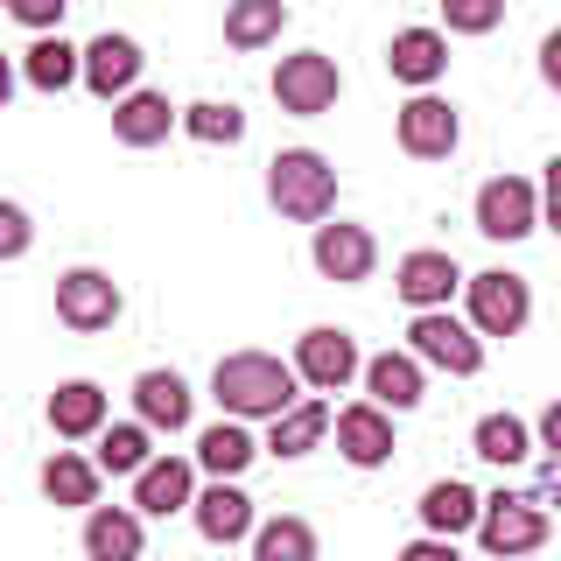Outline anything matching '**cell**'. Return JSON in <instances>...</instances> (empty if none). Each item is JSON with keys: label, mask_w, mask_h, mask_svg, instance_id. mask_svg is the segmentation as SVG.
Instances as JSON below:
<instances>
[{"label": "cell", "mask_w": 561, "mask_h": 561, "mask_svg": "<svg viewBox=\"0 0 561 561\" xmlns=\"http://www.w3.org/2000/svg\"><path fill=\"white\" fill-rule=\"evenodd\" d=\"M148 463H154V428L148 421H113V428L99 435V470L105 478H140Z\"/></svg>", "instance_id": "4316f807"}, {"label": "cell", "mask_w": 561, "mask_h": 561, "mask_svg": "<svg viewBox=\"0 0 561 561\" xmlns=\"http://www.w3.org/2000/svg\"><path fill=\"white\" fill-rule=\"evenodd\" d=\"M330 428H337V414H330V400H302L295 414H280L274 428H267V449H274V456H309V449L323 443Z\"/></svg>", "instance_id": "f546056e"}, {"label": "cell", "mask_w": 561, "mask_h": 561, "mask_svg": "<svg viewBox=\"0 0 561 561\" xmlns=\"http://www.w3.org/2000/svg\"><path fill=\"white\" fill-rule=\"evenodd\" d=\"M540 78H548V92H561V28L540 35Z\"/></svg>", "instance_id": "74e56055"}, {"label": "cell", "mask_w": 561, "mask_h": 561, "mask_svg": "<svg viewBox=\"0 0 561 561\" xmlns=\"http://www.w3.org/2000/svg\"><path fill=\"white\" fill-rule=\"evenodd\" d=\"M295 373H302V386L316 400L323 393H344L351 379H365V358H358V337L337 323H309L302 337H295Z\"/></svg>", "instance_id": "3957f363"}, {"label": "cell", "mask_w": 561, "mask_h": 561, "mask_svg": "<svg viewBox=\"0 0 561 561\" xmlns=\"http://www.w3.org/2000/svg\"><path fill=\"white\" fill-rule=\"evenodd\" d=\"M190 505H197V463L190 456H154L134 478V513L169 519V513H190Z\"/></svg>", "instance_id": "9a60e30c"}, {"label": "cell", "mask_w": 561, "mask_h": 561, "mask_svg": "<svg viewBox=\"0 0 561 561\" xmlns=\"http://www.w3.org/2000/svg\"><path fill=\"white\" fill-rule=\"evenodd\" d=\"M169 127H183V113L169 105V92H134L113 105V140L119 148H162Z\"/></svg>", "instance_id": "44dd1931"}, {"label": "cell", "mask_w": 561, "mask_h": 561, "mask_svg": "<svg viewBox=\"0 0 561 561\" xmlns=\"http://www.w3.org/2000/svg\"><path fill=\"white\" fill-rule=\"evenodd\" d=\"M365 393H373V408H386V414H414L421 393H428L421 358L414 351H379V358H365Z\"/></svg>", "instance_id": "ac0fdd59"}, {"label": "cell", "mask_w": 561, "mask_h": 561, "mask_svg": "<svg viewBox=\"0 0 561 561\" xmlns=\"http://www.w3.org/2000/svg\"><path fill=\"white\" fill-rule=\"evenodd\" d=\"M478 540H484V554H499V561L534 554L540 540H548V505L526 499V491H491L484 519H478Z\"/></svg>", "instance_id": "52a82bcc"}, {"label": "cell", "mask_w": 561, "mask_h": 561, "mask_svg": "<svg viewBox=\"0 0 561 561\" xmlns=\"http://www.w3.org/2000/svg\"><path fill=\"white\" fill-rule=\"evenodd\" d=\"M540 225V183H526V175H491L478 190V232L513 245Z\"/></svg>", "instance_id": "8fae6325"}, {"label": "cell", "mask_w": 561, "mask_h": 561, "mask_svg": "<svg viewBox=\"0 0 561 561\" xmlns=\"http://www.w3.org/2000/svg\"><path fill=\"white\" fill-rule=\"evenodd\" d=\"M456 288H470V274L456 267L449 253H435V245H414V253L393 267V295H400V302H408L414 316L449 309V295H456Z\"/></svg>", "instance_id": "7c38bea8"}, {"label": "cell", "mask_w": 561, "mask_h": 561, "mask_svg": "<svg viewBox=\"0 0 561 561\" xmlns=\"http://www.w3.org/2000/svg\"><path fill=\"white\" fill-rule=\"evenodd\" d=\"M28 239H35L28 210L8 197V204H0V260H22V253H28Z\"/></svg>", "instance_id": "836d02e7"}, {"label": "cell", "mask_w": 561, "mask_h": 561, "mask_svg": "<svg viewBox=\"0 0 561 561\" xmlns=\"http://www.w3.org/2000/svg\"><path fill=\"white\" fill-rule=\"evenodd\" d=\"M190 519H197V534L210 548H232V540H253L260 519H253V499H245L239 484H204L197 505H190Z\"/></svg>", "instance_id": "e0dca14e"}, {"label": "cell", "mask_w": 561, "mask_h": 561, "mask_svg": "<svg viewBox=\"0 0 561 561\" xmlns=\"http://www.w3.org/2000/svg\"><path fill=\"white\" fill-rule=\"evenodd\" d=\"M470 449L484 456V463H499V470H513L534 456V428H526L519 414H484L478 428H470Z\"/></svg>", "instance_id": "f1b7e54d"}, {"label": "cell", "mask_w": 561, "mask_h": 561, "mask_svg": "<svg viewBox=\"0 0 561 561\" xmlns=\"http://www.w3.org/2000/svg\"><path fill=\"white\" fill-rule=\"evenodd\" d=\"M393 134H400V148H408L414 162H449L456 140H463V119H456V105L443 92H421V99L400 105Z\"/></svg>", "instance_id": "9c48e42d"}, {"label": "cell", "mask_w": 561, "mask_h": 561, "mask_svg": "<svg viewBox=\"0 0 561 561\" xmlns=\"http://www.w3.org/2000/svg\"><path fill=\"white\" fill-rule=\"evenodd\" d=\"M260 443L245 435V421H210L197 435V470H210V484H239L245 470H253Z\"/></svg>", "instance_id": "603a6c76"}, {"label": "cell", "mask_w": 561, "mask_h": 561, "mask_svg": "<svg viewBox=\"0 0 561 561\" xmlns=\"http://www.w3.org/2000/svg\"><path fill=\"white\" fill-rule=\"evenodd\" d=\"M540 505L561 513V463H554V456H548V470H540Z\"/></svg>", "instance_id": "ab89813d"}, {"label": "cell", "mask_w": 561, "mask_h": 561, "mask_svg": "<svg viewBox=\"0 0 561 561\" xmlns=\"http://www.w3.org/2000/svg\"><path fill=\"white\" fill-rule=\"evenodd\" d=\"M344 92V70L323 57V49H295V57L274 64V105L295 119H323Z\"/></svg>", "instance_id": "277c9868"}, {"label": "cell", "mask_w": 561, "mask_h": 561, "mask_svg": "<svg viewBox=\"0 0 561 561\" xmlns=\"http://www.w3.org/2000/svg\"><path fill=\"white\" fill-rule=\"evenodd\" d=\"M400 561H463V554H456V540L421 534V540H408V548H400Z\"/></svg>", "instance_id": "8d00e7d4"}, {"label": "cell", "mask_w": 561, "mask_h": 561, "mask_svg": "<svg viewBox=\"0 0 561 561\" xmlns=\"http://www.w3.org/2000/svg\"><path fill=\"white\" fill-rule=\"evenodd\" d=\"M57 323L78 330V337H99V330L119 323V280L105 267H70L57 274Z\"/></svg>", "instance_id": "ba28073f"}, {"label": "cell", "mask_w": 561, "mask_h": 561, "mask_svg": "<svg viewBox=\"0 0 561 561\" xmlns=\"http://www.w3.org/2000/svg\"><path fill=\"white\" fill-rule=\"evenodd\" d=\"M267 204L295 225H330V210H337V162L316 148H280L267 162Z\"/></svg>", "instance_id": "7a4b0ae2"}, {"label": "cell", "mask_w": 561, "mask_h": 561, "mask_svg": "<svg viewBox=\"0 0 561 561\" xmlns=\"http://www.w3.org/2000/svg\"><path fill=\"white\" fill-rule=\"evenodd\" d=\"M99 463H84L78 449H57L43 463V499L49 505H70V513H99Z\"/></svg>", "instance_id": "d4e9b609"}, {"label": "cell", "mask_w": 561, "mask_h": 561, "mask_svg": "<svg viewBox=\"0 0 561 561\" xmlns=\"http://www.w3.org/2000/svg\"><path fill=\"white\" fill-rule=\"evenodd\" d=\"M421 526H428L435 540H456V534H478V519H484V499L470 491L463 478H443V484H428L421 491Z\"/></svg>", "instance_id": "ffe728a7"}, {"label": "cell", "mask_w": 561, "mask_h": 561, "mask_svg": "<svg viewBox=\"0 0 561 561\" xmlns=\"http://www.w3.org/2000/svg\"><path fill=\"white\" fill-rule=\"evenodd\" d=\"M443 22L449 35H491L505 22V0H443Z\"/></svg>", "instance_id": "d6a6232c"}, {"label": "cell", "mask_w": 561, "mask_h": 561, "mask_svg": "<svg viewBox=\"0 0 561 561\" xmlns=\"http://www.w3.org/2000/svg\"><path fill=\"white\" fill-rule=\"evenodd\" d=\"M14 22H22V28H35V35H43V43H49V28H57L64 35V8H49V0H14Z\"/></svg>", "instance_id": "e575fe53"}, {"label": "cell", "mask_w": 561, "mask_h": 561, "mask_svg": "<svg viewBox=\"0 0 561 561\" xmlns=\"http://www.w3.org/2000/svg\"><path fill=\"white\" fill-rule=\"evenodd\" d=\"M302 373H295V358H274V351H225L218 373H210V393H218L225 421H274L302 408Z\"/></svg>", "instance_id": "6da1fadb"}, {"label": "cell", "mask_w": 561, "mask_h": 561, "mask_svg": "<svg viewBox=\"0 0 561 561\" xmlns=\"http://www.w3.org/2000/svg\"><path fill=\"white\" fill-rule=\"evenodd\" d=\"M408 351L421 365H435V373H449V379H470L484 365V337L463 323V316H449V309L414 316V323H408Z\"/></svg>", "instance_id": "5b68a950"}, {"label": "cell", "mask_w": 561, "mask_h": 561, "mask_svg": "<svg viewBox=\"0 0 561 561\" xmlns=\"http://www.w3.org/2000/svg\"><path fill=\"white\" fill-rule=\"evenodd\" d=\"M22 78H28V92H70V84H84V49H70L64 35H49V43H28Z\"/></svg>", "instance_id": "484cf974"}, {"label": "cell", "mask_w": 561, "mask_h": 561, "mask_svg": "<svg viewBox=\"0 0 561 561\" xmlns=\"http://www.w3.org/2000/svg\"><path fill=\"white\" fill-rule=\"evenodd\" d=\"M183 134L190 140H204V148H239V140H245V113H239V105L232 99H197V105H183Z\"/></svg>", "instance_id": "1f68e13d"}, {"label": "cell", "mask_w": 561, "mask_h": 561, "mask_svg": "<svg viewBox=\"0 0 561 561\" xmlns=\"http://www.w3.org/2000/svg\"><path fill=\"white\" fill-rule=\"evenodd\" d=\"M148 534H140V513L134 505H99L84 513V561H140Z\"/></svg>", "instance_id": "7402d4cb"}, {"label": "cell", "mask_w": 561, "mask_h": 561, "mask_svg": "<svg viewBox=\"0 0 561 561\" xmlns=\"http://www.w3.org/2000/svg\"><path fill=\"white\" fill-rule=\"evenodd\" d=\"M470 330L478 337H519L526 323H534V288H526V274H505V267H484L470 274Z\"/></svg>", "instance_id": "8992f818"}, {"label": "cell", "mask_w": 561, "mask_h": 561, "mask_svg": "<svg viewBox=\"0 0 561 561\" xmlns=\"http://www.w3.org/2000/svg\"><path fill=\"white\" fill-rule=\"evenodd\" d=\"M253 561H316V526H309V519H295V513L260 519V534H253Z\"/></svg>", "instance_id": "4dcf8cb0"}, {"label": "cell", "mask_w": 561, "mask_h": 561, "mask_svg": "<svg viewBox=\"0 0 561 561\" xmlns=\"http://www.w3.org/2000/svg\"><path fill=\"white\" fill-rule=\"evenodd\" d=\"M337 456L351 470H379L393 456V414L358 400V408H337Z\"/></svg>", "instance_id": "2e32d148"}, {"label": "cell", "mask_w": 561, "mask_h": 561, "mask_svg": "<svg viewBox=\"0 0 561 561\" xmlns=\"http://www.w3.org/2000/svg\"><path fill=\"white\" fill-rule=\"evenodd\" d=\"M280 28H288L280 0H232L225 8V43L232 49H267V43H280Z\"/></svg>", "instance_id": "83f0119b"}, {"label": "cell", "mask_w": 561, "mask_h": 561, "mask_svg": "<svg viewBox=\"0 0 561 561\" xmlns=\"http://www.w3.org/2000/svg\"><path fill=\"white\" fill-rule=\"evenodd\" d=\"M309 260H316V274L323 280H337V288H358V280H373L379 267V239L365 232V225H316V239H309Z\"/></svg>", "instance_id": "30bf717a"}, {"label": "cell", "mask_w": 561, "mask_h": 561, "mask_svg": "<svg viewBox=\"0 0 561 561\" xmlns=\"http://www.w3.org/2000/svg\"><path fill=\"white\" fill-rule=\"evenodd\" d=\"M49 428L64 443H84V435H105V386L99 379H64L49 393Z\"/></svg>", "instance_id": "cb8c5ba5"}, {"label": "cell", "mask_w": 561, "mask_h": 561, "mask_svg": "<svg viewBox=\"0 0 561 561\" xmlns=\"http://www.w3.org/2000/svg\"><path fill=\"white\" fill-rule=\"evenodd\" d=\"M540 449L561 463V400H548V414H540Z\"/></svg>", "instance_id": "f35d334b"}, {"label": "cell", "mask_w": 561, "mask_h": 561, "mask_svg": "<svg viewBox=\"0 0 561 561\" xmlns=\"http://www.w3.org/2000/svg\"><path fill=\"white\" fill-rule=\"evenodd\" d=\"M134 414L148 421L154 435H183V428H190V386H183V373L148 365V373L134 379Z\"/></svg>", "instance_id": "d6986e66"}, {"label": "cell", "mask_w": 561, "mask_h": 561, "mask_svg": "<svg viewBox=\"0 0 561 561\" xmlns=\"http://www.w3.org/2000/svg\"><path fill=\"white\" fill-rule=\"evenodd\" d=\"M386 70H393V84H408V92H435V78L449 70V35L443 28H400L393 43H386Z\"/></svg>", "instance_id": "5bb4252c"}, {"label": "cell", "mask_w": 561, "mask_h": 561, "mask_svg": "<svg viewBox=\"0 0 561 561\" xmlns=\"http://www.w3.org/2000/svg\"><path fill=\"white\" fill-rule=\"evenodd\" d=\"M84 92L105 99V105H119V99H134L140 92V43L134 35H92L84 43Z\"/></svg>", "instance_id": "4fadbf2b"}, {"label": "cell", "mask_w": 561, "mask_h": 561, "mask_svg": "<svg viewBox=\"0 0 561 561\" xmlns=\"http://www.w3.org/2000/svg\"><path fill=\"white\" fill-rule=\"evenodd\" d=\"M540 225H554V232H561V154L548 162V175H540Z\"/></svg>", "instance_id": "d590c367"}]
</instances>
